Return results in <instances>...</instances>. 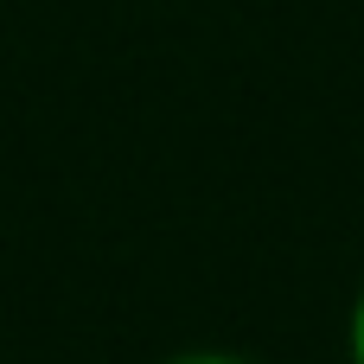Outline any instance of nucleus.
<instances>
[{"instance_id": "1", "label": "nucleus", "mask_w": 364, "mask_h": 364, "mask_svg": "<svg viewBox=\"0 0 364 364\" xmlns=\"http://www.w3.org/2000/svg\"><path fill=\"white\" fill-rule=\"evenodd\" d=\"M346 358L364 364V282H358V294H352V314H346Z\"/></svg>"}, {"instance_id": "2", "label": "nucleus", "mask_w": 364, "mask_h": 364, "mask_svg": "<svg viewBox=\"0 0 364 364\" xmlns=\"http://www.w3.org/2000/svg\"><path fill=\"white\" fill-rule=\"evenodd\" d=\"M166 364H256V358H243V352H179Z\"/></svg>"}]
</instances>
